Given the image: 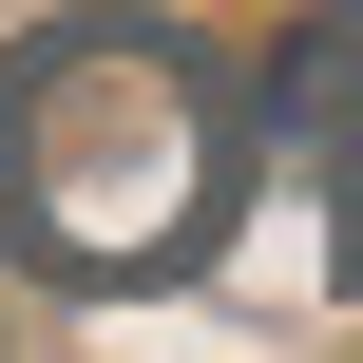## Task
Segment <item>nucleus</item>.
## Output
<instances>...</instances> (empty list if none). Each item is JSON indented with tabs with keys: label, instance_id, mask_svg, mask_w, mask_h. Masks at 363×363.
<instances>
[{
	"label": "nucleus",
	"instance_id": "nucleus-1",
	"mask_svg": "<svg viewBox=\"0 0 363 363\" xmlns=\"http://www.w3.org/2000/svg\"><path fill=\"white\" fill-rule=\"evenodd\" d=\"M249 172V96L172 19H38L0 57V230L57 287H191Z\"/></svg>",
	"mask_w": 363,
	"mask_h": 363
},
{
	"label": "nucleus",
	"instance_id": "nucleus-2",
	"mask_svg": "<svg viewBox=\"0 0 363 363\" xmlns=\"http://www.w3.org/2000/svg\"><path fill=\"white\" fill-rule=\"evenodd\" d=\"M268 115H325V172H345V230H325V268L363 287V19H325V38H287Z\"/></svg>",
	"mask_w": 363,
	"mask_h": 363
}]
</instances>
